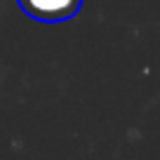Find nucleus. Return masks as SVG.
I'll return each mask as SVG.
<instances>
[{
    "label": "nucleus",
    "instance_id": "obj_1",
    "mask_svg": "<svg viewBox=\"0 0 160 160\" xmlns=\"http://www.w3.org/2000/svg\"><path fill=\"white\" fill-rule=\"evenodd\" d=\"M17 2L31 19L42 24H59L73 19L82 5V0H17Z\"/></svg>",
    "mask_w": 160,
    "mask_h": 160
}]
</instances>
